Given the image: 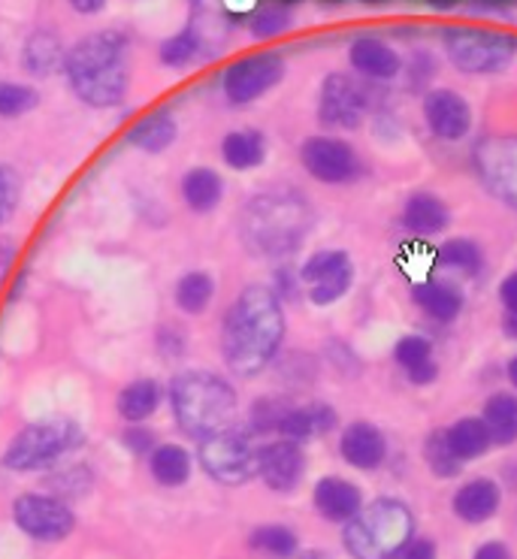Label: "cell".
<instances>
[{
  "label": "cell",
  "instance_id": "obj_33",
  "mask_svg": "<svg viewBox=\"0 0 517 559\" xmlns=\"http://www.w3.org/2000/svg\"><path fill=\"white\" fill-rule=\"evenodd\" d=\"M251 550H258L270 559H294L299 554V538L291 526L282 523H263L255 533L248 535Z\"/></svg>",
  "mask_w": 517,
  "mask_h": 559
},
{
  "label": "cell",
  "instance_id": "obj_40",
  "mask_svg": "<svg viewBox=\"0 0 517 559\" xmlns=\"http://www.w3.org/2000/svg\"><path fill=\"white\" fill-rule=\"evenodd\" d=\"M19 194H22V185L15 179L13 169L0 167V224L13 215L15 203H19Z\"/></svg>",
  "mask_w": 517,
  "mask_h": 559
},
{
  "label": "cell",
  "instance_id": "obj_35",
  "mask_svg": "<svg viewBox=\"0 0 517 559\" xmlns=\"http://www.w3.org/2000/svg\"><path fill=\"white\" fill-rule=\"evenodd\" d=\"M25 64L27 70L37 73V76H49V73H55V67L61 64V43H58V37H55V34H46V31L34 34L25 46Z\"/></svg>",
  "mask_w": 517,
  "mask_h": 559
},
{
  "label": "cell",
  "instance_id": "obj_18",
  "mask_svg": "<svg viewBox=\"0 0 517 559\" xmlns=\"http://www.w3.org/2000/svg\"><path fill=\"white\" fill-rule=\"evenodd\" d=\"M312 502H315V511L321 514L324 521L345 526V523L361 514L363 493L361 487L349 481V478L324 475L321 481L315 484V490H312Z\"/></svg>",
  "mask_w": 517,
  "mask_h": 559
},
{
  "label": "cell",
  "instance_id": "obj_19",
  "mask_svg": "<svg viewBox=\"0 0 517 559\" xmlns=\"http://www.w3.org/2000/svg\"><path fill=\"white\" fill-rule=\"evenodd\" d=\"M339 427L337 408L330 403H312V405H287L282 417H279V439H291V442H309L318 436H327Z\"/></svg>",
  "mask_w": 517,
  "mask_h": 559
},
{
  "label": "cell",
  "instance_id": "obj_14",
  "mask_svg": "<svg viewBox=\"0 0 517 559\" xmlns=\"http://www.w3.org/2000/svg\"><path fill=\"white\" fill-rule=\"evenodd\" d=\"M13 518L15 526L31 538H37V542H61L77 526V518H73L70 506H64L55 496L39 493L19 496L13 506Z\"/></svg>",
  "mask_w": 517,
  "mask_h": 559
},
{
  "label": "cell",
  "instance_id": "obj_41",
  "mask_svg": "<svg viewBox=\"0 0 517 559\" xmlns=\"http://www.w3.org/2000/svg\"><path fill=\"white\" fill-rule=\"evenodd\" d=\"M397 559H439V550H436V542H433V538H418V535H414L412 542L402 547Z\"/></svg>",
  "mask_w": 517,
  "mask_h": 559
},
{
  "label": "cell",
  "instance_id": "obj_16",
  "mask_svg": "<svg viewBox=\"0 0 517 559\" xmlns=\"http://www.w3.org/2000/svg\"><path fill=\"white\" fill-rule=\"evenodd\" d=\"M424 121L442 143H460L472 131V106L463 94L436 88L424 97Z\"/></svg>",
  "mask_w": 517,
  "mask_h": 559
},
{
  "label": "cell",
  "instance_id": "obj_32",
  "mask_svg": "<svg viewBox=\"0 0 517 559\" xmlns=\"http://www.w3.org/2000/svg\"><path fill=\"white\" fill-rule=\"evenodd\" d=\"M176 133H179V128H176V121H173L169 112H152V116L140 118L130 128V143L155 155V152H164V148L173 145Z\"/></svg>",
  "mask_w": 517,
  "mask_h": 559
},
{
  "label": "cell",
  "instance_id": "obj_4",
  "mask_svg": "<svg viewBox=\"0 0 517 559\" xmlns=\"http://www.w3.org/2000/svg\"><path fill=\"white\" fill-rule=\"evenodd\" d=\"M169 405L181 432L203 442L221 429H231L236 415V391L215 372L191 369L173 378Z\"/></svg>",
  "mask_w": 517,
  "mask_h": 559
},
{
  "label": "cell",
  "instance_id": "obj_23",
  "mask_svg": "<svg viewBox=\"0 0 517 559\" xmlns=\"http://www.w3.org/2000/svg\"><path fill=\"white\" fill-rule=\"evenodd\" d=\"M503 506V490L493 478H472L466 481L451 499L454 514L469 526H479L496 518V511Z\"/></svg>",
  "mask_w": 517,
  "mask_h": 559
},
{
  "label": "cell",
  "instance_id": "obj_10",
  "mask_svg": "<svg viewBox=\"0 0 517 559\" xmlns=\"http://www.w3.org/2000/svg\"><path fill=\"white\" fill-rule=\"evenodd\" d=\"M299 164L315 182L354 185L363 176V160L357 148L339 136H309L299 145Z\"/></svg>",
  "mask_w": 517,
  "mask_h": 559
},
{
  "label": "cell",
  "instance_id": "obj_5",
  "mask_svg": "<svg viewBox=\"0 0 517 559\" xmlns=\"http://www.w3.org/2000/svg\"><path fill=\"white\" fill-rule=\"evenodd\" d=\"M412 538V508L402 499H393V496L373 499L342 530V545L354 559H397Z\"/></svg>",
  "mask_w": 517,
  "mask_h": 559
},
{
  "label": "cell",
  "instance_id": "obj_17",
  "mask_svg": "<svg viewBox=\"0 0 517 559\" xmlns=\"http://www.w3.org/2000/svg\"><path fill=\"white\" fill-rule=\"evenodd\" d=\"M339 456L357 472H375L388 460V439L369 420H354L339 436Z\"/></svg>",
  "mask_w": 517,
  "mask_h": 559
},
{
  "label": "cell",
  "instance_id": "obj_9",
  "mask_svg": "<svg viewBox=\"0 0 517 559\" xmlns=\"http://www.w3.org/2000/svg\"><path fill=\"white\" fill-rule=\"evenodd\" d=\"M299 282L306 285V297L315 309H330L345 297L354 285V261L342 248L315 251L299 266Z\"/></svg>",
  "mask_w": 517,
  "mask_h": 559
},
{
  "label": "cell",
  "instance_id": "obj_38",
  "mask_svg": "<svg viewBox=\"0 0 517 559\" xmlns=\"http://www.w3.org/2000/svg\"><path fill=\"white\" fill-rule=\"evenodd\" d=\"M39 94L19 82H0V118L27 116L31 109H37Z\"/></svg>",
  "mask_w": 517,
  "mask_h": 559
},
{
  "label": "cell",
  "instance_id": "obj_39",
  "mask_svg": "<svg viewBox=\"0 0 517 559\" xmlns=\"http://www.w3.org/2000/svg\"><path fill=\"white\" fill-rule=\"evenodd\" d=\"M197 52H200V39L195 31H181L161 46V61L167 67H185L195 61Z\"/></svg>",
  "mask_w": 517,
  "mask_h": 559
},
{
  "label": "cell",
  "instance_id": "obj_11",
  "mask_svg": "<svg viewBox=\"0 0 517 559\" xmlns=\"http://www.w3.org/2000/svg\"><path fill=\"white\" fill-rule=\"evenodd\" d=\"M472 167L484 191L517 209V136H487L472 152Z\"/></svg>",
  "mask_w": 517,
  "mask_h": 559
},
{
  "label": "cell",
  "instance_id": "obj_13",
  "mask_svg": "<svg viewBox=\"0 0 517 559\" xmlns=\"http://www.w3.org/2000/svg\"><path fill=\"white\" fill-rule=\"evenodd\" d=\"M318 118L333 131H357L366 118V92L357 79L345 73H330L318 94Z\"/></svg>",
  "mask_w": 517,
  "mask_h": 559
},
{
  "label": "cell",
  "instance_id": "obj_31",
  "mask_svg": "<svg viewBox=\"0 0 517 559\" xmlns=\"http://www.w3.org/2000/svg\"><path fill=\"white\" fill-rule=\"evenodd\" d=\"M149 468L161 487H181L191 478V454L181 444H157L149 460Z\"/></svg>",
  "mask_w": 517,
  "mask_h": 559
},
{
  "label": "cell",
  "instance_id": "obj_43",
  "mask_svg": "<svg viewBox=\"0 0 517 559\" xmlns=\"http://www.w3.org/2000/svg\"><path fill=\"white\" fill-rule=\"evenodd\" d=\"M500 302L505 306V312H517V270L500 282Z\"/></svg>",
  "mask_w": 517,
  "mask_h": 559
},
{
  "label": "cell",
  "instance_id": "obj_3",
  "mask_svg": "<svg viewBox=\"0 0 517 559\" xmlns=\"http://www.w3.org/2000/svg\"><path fill=\"white\" fill-rule=\"evenodd\" d=\"M70 88L82 104L116 106L128 94V37L118 31H101L79 39L64 58Z\"/></svg>",
  "mask_w": 517,
  "mask_h": 559
},
{
  "label": "cell",
  "instance_id": "obj_12",
  "mask_svg": "<svg viewBox=\"0 0 517 559\" xmlns=\"http://www.w3.org/2000/svg\"><path fill=\"white\" fill-rule=\"evenodd\" d=\"M282 76H285V61L275 52L246 55L224 70L221 88H224V97L231 104L246 106L272 92L282 82Z\"/></svg>",
  "mask_w": 517,
  "mask_h": 559
},
{
  "label": "cell",
  "instance_id": "obj_45",
  "mask_svg": "<svg viewBox=\"0 0 517 559\" xmlns=\"http://www.w3.org/2000/svg\"><path fill=\"white\" fill-rule=\"evenodd\" d=\"M104 3L106 0H70V7L82 15H91V13H97V10H104Z\"/></svg>",
  "mask_w": 517,
  "mask_h": 559
},
{
  "label": "cell",
  "instance_id": "obj_37",
  "mask_svg": "<svg viewBox=\"0 0 517 559\" xmlns=\"http://www.w3.org/2000/svg\"><path fill=\"white\" fill-rule=\"evenodd\" d=\"M424 460H427L430 472L436 478H457L463 472V463L451 454V448L445 442V429L430 432L427 442H424Z\"/></svg>",
  "mask_w": 517,
  "mask_h": 559
},
{
  "label": "cell",
  "instance_id": "obj_6",
  "mask_svg": "<svg viewBox=\"0 0 517 559\" xmlns=\"http://www.w3.org/2000/svg\"><path fill=\"white\" fill-rule=\"evenodd\" d=\"M79 444H82V429L77 420H67V417L37 420L22 432H15L7 454H3V466L13 472L46 468L52 466L55 460L77 451Z\"/></svg>",
  "mask_w": 517,
  "mask_h": 559
},
{
  "label": "cell",
  "instance_id": "obj_20",
  "mask_svg": "<svg viewBox=\"0 0 517 559\" xmlns=\"http://www.w3.org/2000/svg\"><path fill=\"white\" fill-rule=\"evenodd\" d=\"M402 230H409L418 239H436L448 230L451 224V209L448 203L436 197L433 191H414L400 215Z\"/></svg>",
  "mask_w": 517,
  "mask_h": 559
},
{
  "label": "cell",
  "instance_id": "obj_22",
  "mask_svg": "<svg viewBox=\"0 0 517 559\" xmlns=\"http://www.w3.org/2000/svg\"><path fill=\"white\" fill-rule=\"evenodd\" d=\"M412 302L436 324H451L460 318L466 297L448 278H424L412 287Z\"/></svg>",
  "mask_w": 517,
  "mask_h": 559
},
{
  "label": "cell",
  "instance_id": "obj_8",
  "mask_svg": "<svg viewBox=\"0 0 517 559\" xmlns=\"http://www.w3.org/2000/svg\"><path fill=\"white\" fill-rule=\"evenodd\" d=\"M200 466L212 481L224 484V487H239V484L258 478V448L251 444L248 432L221 429L200 442Z\"/></svg>",
  "mask_w": 517,
  "mask_h": 559
},
{
  "label": "cell",
  "instance_id": "obj_15",
  "mask_svg": "<svg viewBox=\"0 0 517 559\" xmlns=\"http://www.w3.org/2000/svg\"><path fill=\"white\" fill-rule=\"evenodd\" d=\"M306 475V454L303 444L291 439H275L258 448V478L275 493L297 490Z\"/></svg>",
  "mask_w": 517,
  "mask_h": 559
},
{
  "label": "cell",
  "instance_id": "obj_27",
  "mask_svg": "<svg viewBox=\"0 0 517 559\" xmlns=\"http://www.w3.org/2000/svg\"><path fill=\"white\" fill-rule=\"evenodd\" d=\"M221 157L227 167L239 169V173L255 169L267 160V140H263V133L251 131V128L231 131L221 140Z\"/></svg>",
  "mask_w": 517,
  "mask_h": 559
},
{
  "label": "cell",
  "instance_id": "obj_28",
  "mask_svg": "<svg viewBox=\"0 0 517 559\" xmlns=\"http://www.w3.org/2000/svg\"><path fill=\"white\" fill-rule=\"evenodd\" d=\"M481 420L487 424L493 436V444H515L517 442V393L500 391L487 396Z\"/></svg>",
  "mask_w": 517,
  "mask_h": 559
},
{
  "label": "cell",
  "instance_id": "obj_1",
  "mask_svg": "<svg viewBox=\"0 0 517 559\" xmlns=\"http://www.w3.org/2000/svg\"><path fill=\"white\" fill-rule=\"evenodd\" d=\"M285 342V309L275 290L246 287L224 314L221 354L233 376L255 378L279 357Z\"/></svg>",
  "mask_w": 517,
  "mask_h": 559
},
{
  "label": "cell",
  "instance_id": "obj_26",
  "mask_svg": "<svg viewBox=\"0 0 517 559\" xmlns=\"http://www.w3.org/2000/svg\"><path fill=\"white\" fill-rule=\"evenodd\" d=\"M224 197V179L215 169L195 167L181 176V200L191 212H212Z\"/></svg>",
  "mask_w": 517,
  "mask_h": 559
},
{
  "label": "cell",
  "instance_id": "obj_24",
  "mask_svg": "<svg viewBox=\"0 0 517 559\" xmlns=\"http://www.w3.org/2000/svg\"><path fill=\"white\" fill-rule=\"evenodd\" d=\"M349 61L361 76L375 79V82H388V79L400 76L402 70V58L397 55V49L375 37L354 39L349 49Z\"/></svg>",
  "mask_w": 517,
  "mask_h": 559
},
{
  "label": "cell",
  "instance_id": "obj_21",
  "mask_svg": "<svg viewBox=\"0 0 517 559\" xmlns=\"http://www.w3.org/2000/svg\"><path fill=\"white\" fill-rule=\"evenodd\" d=\"M393 364L400 366L402 376L409 378L414 388H430L439 378L436 348L421 333H409V336L397 338V345H393Z\"/></svg>",
  "mask_w": 517,
  "mask_h": 559
},
{
  "label": "cell",
  "instance_id": "obj_2",
  "mask_svg": "<svg viewBox=\"0 0 517 559\" xmlns=\"http://www.w3.org/2000/svg\"><path fill=\"white\" fill-rule=\"evenodd\" d=\"M315 212L297 191H267L251 197L239 218V234L258 258H291L309 239Z\"/></svg>",
  "mask_w": 517,
  "mask_h": 559
},
{
  "label": "cell",
  "instance_id": "obj_42",
  "mask_svg": "<svg viewBox=\"0 0 517 559\" xmlns=\"http://www.w3.org/2000/svg\"><path fill=\"white\" fill-rule=\"evenodd\" d=\"M125 444H128L133 454H149V451H155V439H152V432L143 427H130L125 432Z\"/></svg>",
  "mask_w": 517,
  "mask_h": 559
},
{
  "label": "cell",
  "instance_id": "obj_46",
  "mask_svg": "<svg viewBox=\"0 0 517 559\" xmlns=\"http://www.w3.org/2000/svg\"><path fill=\"white\" fill-rule=\"evenodd\" d=\"M503 333H505V338L517 342V312H505L503 314Z\"/></svg>",
  "mask_w": 517,
  "mask_h": 559
},
{
  "label": "cell",
  "instance_id": "obj_30",
  "mask_svg": "<svg viewBox=\"0 0 517 559\" xmlns=\"http://www.w3.org/2000/svg\"><path fill=\"white\" fill-rule=\"evenodd\" d=\"M157 405H161V388H157V381H152V378L130 381L128 388L118 393V412L130 424L149 420L157 412Z\"/></svg>",
  "mask_w": 517,
  "mask_h": 559
},
{
  "label": "cell",
  "instance_id": "obj_36",
  "mask_svg": "<svg viewBox=\"0 0 517 559\" xmlns=\"http://www.w3.org/2000/svg\"><path fill=\"white\" fill-rule=\"evenodd\" d=\"M294 22V15L287 10L285 3H279V0H270V3H263L258 7L251 19H248V27H251V34L258 39H270L279 37V34H285L287 27Z\"/></svg>",
  "mask_w": 517,
  "mask_h": 559
},
{
  "label": "cell",
  "instance_id": "obj_29",
  "mask_svg": "<svg viewBox=\"0 0 517 559\" xmlns=\"http://www.w3.org/2000/svg\"><path fill=\"white\" fill-rule=\"evenodd\" d=\"M436 263L451 270V273L466 275V278H479L481 270H484V251L475 239L454 236L436 248Z\"/></svg>",
  "mask_w": 517,
  "mask_h": 559
},
{
  "label": "cell",
  "instance_id": "obj_47",
  "mask_svg": "<svg viewBox=\"0 0 517 559\" xmlns=\"http://www.w3.org/2000/svg\"><path fill=\"white\" fill-rule=\"evenodd\" d=\"M505 378L512 381V388H515V393H517V354L512 357V360H508V366H505Z\"/></svg>",
  "mask_w": 517,
  "mask_h": 559
},
{
  "label": "cell",
  "instance_id": "obj_25",
  "mask_svg": "<svg viewBox=\"0 0 517 559\" xmlns=\"http://www.w3.org/2000/svg\"><path fill=\"white\" fill-rule=\"evenodd\" d=\"M445 442L451 448V454L460 460V463H472V460H481L493 448V436L487 424L479 417H460L454 420L451 427H445Z\"/></svg>",
  "mask_w": 517,
  "mask_h": 559
},
{
  "label": "cell",
  "instance_id": "obj_44",
  "mask_svg": "<svg viewBox=\"0 0 517 559\" xmlns=\"http://www.w3.org/2000/svg\"><path fill=\"white\" fill-rule=\"evenodd\" d=\"M472 559H515L512 557V550L505 542H484L479 545V550L472 554Z\"/></svg>",
  "mask_w": 517,
  "mask_h": 559
},
{
  "label": "cell",
  "instance_id": "obj_34",
  "mask_svg": "<svg viewBox=\"0 0 517 559\" xmlns=\"http://www.w3.org/2000/svg\"><path fill=\"white\" fill-rule=\"evenodd\" d=\"M212 297H215V282L209 273H185L176 285V306L181 312H207Z\"/></svg>",
  "mask_w": 517,
  "mask_h": 559
},
{
  "label": "cell",
  "instance_id": "obj_7",
  "mask_svg": "<svg viewBox=\"0 0 517 559\" xmlns=\"http://www.w3.org/2000/svg\"><path fill=\"white\" fill-rule=\"evenodd\" d=\"M517 52V39L500 31H479V27H454L445 34V55L460 73L487 76L503 73Z\"/></svg>",
  "mask_w": 517,
  "mask_h": 559
}]
</instances>
